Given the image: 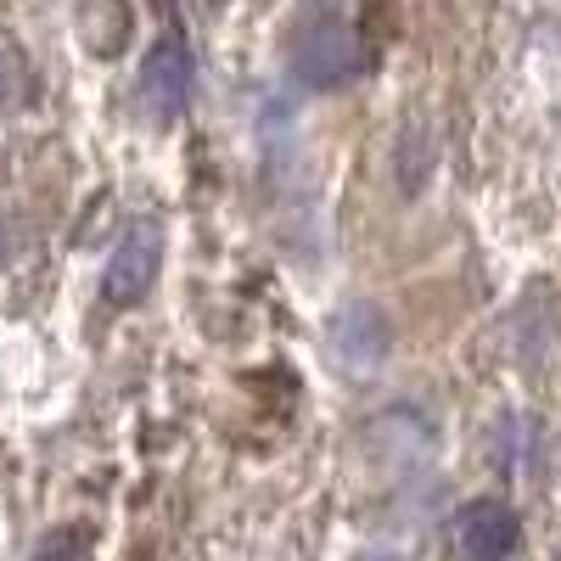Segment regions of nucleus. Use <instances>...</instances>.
<instances>
[{
  "instance_id": "f03ea898",
  "label": "nucleus",
  "mask_w": 561,
  "mask_h": 561,
  "mask_svg": "<svg viewBox=\"0 0 561 561\" xmlns=\"http://www.w3.org/2000/svg\"><path fill=\"white\" fill-rule=\"evenodd\" d=\"M449 545H455V561H511L523 545V523L505 500H472L455 511Z\"/></svg>"
},
{
  "instance_id": "f257e3e1",
  "label": "nucleus",
  "mask_w": 561,
  "mask_h": 561,
  "mask_svg": "<svg viewBox=\"0 0 561 561\" xmlns=\"http://www.w3.org/2000/svg\"><path fill=\"white\" fill-rule=\"evenodd\" d=\"M293 73L314 90H337V84H354L365 68H370V51H365V39L359 28L337 23V18H320V23H304L298 39H293V51H287Z\"/></svg>"
},
{
  "instance_id": "39448f33",
  "label": "nucleus",
  "mask_w": 561,
  "mask_h": 561,
  "mask_svg": "<svg viewBox=\"0 0 561 561\" xmlns=\"http://www.w3.org/2000/svg\"><path fill=\"white\" fill-rule=\"evenodd\" d=\"M388 343H393V332H388V320L370 309V304H354V309H343L332 320V354L348 370H370V365L388 354Z\"/></svg>"
},
{
  "instance_id": "423d86ee",
  "label": "nucleus",
  "mask_w": 561,
  "mask_h": 561,
  "mask_svg": "<svg viewBox=\"0 0 561 561\" xmlns=\"http://www.w3.org/2000/svg\"><path fill=\"white\" fill-rule=\"evenodd\" d=\"M7 96H12V62H7V51H0V107H7Z\"/></svg>"
},
{
  "instance_id": "20e7f679",
  "label": "nucleus",
  "mask_w": 561,
  "mask_h": 561,
  "mask_svg": "<svg viewBox=\"0 0 561 561\" xmlns=\"http://www.w3.org/2000/svg\"><path fill=\"white\" fill-rule=\"evenodd\" d=\"M158 259H163V237H158V225H129L113 259H107V275H102V293L113 304H140L152 293V280H158Z\"/></svg>"
},
{
  "instance_id": "7ed1b4c3",
  "label": "nucleus",
  "mask_w": 561,
  "mask_h": 561,
  "mask_svg": "<svg viewBox=\"0 0 561 561\" xmlns=\"http://www.w3.org/2000/svg\"><path fill=\"white\" fill-rule=\"evenodd\" d=\"M192 84H197L192 51H185L180 39H158L147 51V62H140V107L152 118H174L192 102Z\"/></svg>"
}]
</instances>
